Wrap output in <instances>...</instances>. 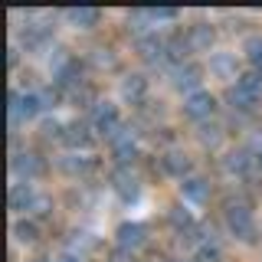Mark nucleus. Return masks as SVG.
Here are the masks:
<instances>
[{"label":"nucleus","mask_w":262,"mask_h":262,"mask_svg":"<svg viewBox=\"0 0 262 262\" xmlns=\"http://www.w3.org/2000/svg\"><path fill=\"white\" fill-rule=\"evenodd\" d=\"M259 167H262V154H259Z\"/></svg>","instance_id":"37"},{"label":"nucleus","mask_w":262,"mask_h":262,"mask_svg":"<svg viewBox=\"0 0 262 262\" xmlns=\"http://www.w3.org/2000/svg\"><path fill=\"white\" fill-rule=\"evenodd\" d=\"M10 164H13V174L16 177H39L46 170L43 158H39V154H33V151H16Z\"/></svg>","instance_id":"4"},{"label":"nucleus","mask_w":262,"mask_h":262,"mask_svg":"<svg viewBox=\"0 0 262 262\" xmlns=\"http://www.w3.org/2000/svg\"><path fill=\"white\" fill-rule=\"evenodd\" d=\"M226 98L233 102V108H243V112H246V108H252V105L259 102V98L252 95V92H246V89L239 85V82H236V85H233V89L226 92Z\"/></svg>","instance_id":"19"},{"label":"nucleus","mask_w":262,"mask_h":262,"mask_svg":"<svg viewBox=\"0 0 262 262\" xmlns=\"http://www.w3.org/2000/svg\"><path fill=\"white\" fill-rule=\"evenodd\" d=\"M112 262H135V252L118 249V252H112Z\"/></svg>","instance_id":"33"},{"label":"nucleus","mask_w":262,"mask_h":262,"mask_svg":"<svg viewBox=\"0 0 262 262\" xmlns=\"http://www.w3.org/2000/svg\"><path fill=\"white\" fill-rule=\"evenodd\" d=\"M193 262H220V249H216V246H207V243H203L200 249H196V259H193Z\"/></svg>","instance_id":"27"},{"label":"nucleus","mask_w":262,"mask_h":262,"mask_svg":"<svg viewBox=\"0 0 262 262\" xmlns=\"http://www.w3.org/2000/svg\"><path fill=\"white\" fill-rule=\"evenodd\" d=\"M170 220H174L177 226H190V213H187L184 207H174V210H170Z\"/></svg>","instance_id":"29"},{"label":"nucleus","mask_w":262,"mask_h":262,"mask_svg":"<svg viewBox=\"0 0 262 262\" xmlns=\"http://www.w3.org/2000/svg\"><path fill=\"white\" fill-rule=\"evenodd\" d=\"M62 141L69 147H89L92 144V135H89V125H82V121H72V125L62 128Z\"/></svg>","instance_id":"8"},{"label":"nucleus","mask_w":262,"mask_h":262,"mask_svg":"<svg viewBox=\"0 0 262 262\" xmlns=\"http://www.w3.org/2000/svg\"><path fill=\"white\" fill-rule=\"evenodd\" d=\"M190 49V43L187 39H167V59H174V62H180L184 59V53Z\"/></svg>","instance_id":"25"},{"label":"nucleus","mask_w":262,"mask_h":262,"mask_svg":"<svg viewBox=\"0 0 262 262\" xmlns=\"http://www.w3.org/2000/svg\"><path fill=\"white\" fill-rule=\"evenodd\" d=\"M213 108H216V98H213L210 92H203V89L184 98V112L190 115V118H210Z\"/></svg>","instance_id":"5"},{"label":"nucleus","mask_w":262,"mask_h":262,"mask_svg":"<svg viewBox=\"0 0 262 262\" xmlns=\"http://www.w3.org/2000/svg\"><path fill=\"white\" fill-rule=\"evenodd\" d=\"M92 121L95 128L102 131L105 138H112L115 131L121 128V118H118V108H115L112 102H95V112H92Z\"/></svg>","instance_id":"3"},{"label":"nucleus","mask_w":262,"mask_h":262,"mask_svg":"<svg viewBox=\"0 0 262 262\" xmlns=\"http://www.w3.org/2000/svg\"><path fill=\"white\" fill-rule=\"evenodd\" d=\"M226 223H229V229H233L236 236H239V239H246L249 243L252 236H256V226H252V216H249V210L243 207H236V203H229L226 207Z\"/></svg>","instance_id":"2"},{"label":"nucleus","mask_w":262,"mask_h":262,"mask_svg":"<svg viewBox=\"0 0 262 262\" xmlns=\"http://www.w3.org/2000/svg\"><path fill=\"white\" fill-rule=\"evenodd\" d=\"M180 190H184L187 200H193V203H203L210 196V184L203 177H184V184H180Z\"/></svg>","instance_id":"10"},{"label":"nucleus","mask_w":262,"mask_h":262,"mask_svg":"<svg viewBox=\"0 0 262 262\" xmlns=\"http://www.w3.org/2000/svg\"><path fill=\"white\" fill-rule=\"evenodd\" d=\"M174 16H177L174 7H158V10H154V20H174Z\"/></svg>","instance_id":"32"},{"label":"nucleus","mask_w":262,"mask_h":262,"mask_svg":"<svg viewBox=\"0 0 262 262\" xmlns=\"http://www.w3.org/2000/svg\"><path fill=\"white\" fill-rule=\"evenodd\" d=\"M62 167L69 170V174H82V170H89V161L85 158H69V161H62Z\"/></svg>","instance_id":"28"},{"label":"nucleus","mask_w":262,"mask_h":262,"mask_svg":"<svg viewBox=\"0 0 262 262\" xmlns=\"http://www.w3.org/2000/svg\"><path fill=\"white\" fill-rule=\"evenodd\" d=\"M200 79H203V69H200V66H193V62H187V66H180V69L174 72V85L180 89V92H184V89H187V92H200V89H196V85H200Z\"/></svg>","instance_id":"7"},{"label":"nucleus","mask_w":262,"mask_h":262,"mask_svg":"<svg viewBox=\"0 0 262 262\" xmlns=\"http://www.w3.org/2000/svg\"><path fill=\"white\" fill-rule=\"evenodd\" d=\"M144 92H147V82H144V76H128L125 82H121V95H125L128 102H141Z\"/></svg>","instance_id":"15"},{"label":"nucleus","mask_w":262,"mask_h":262,"mask_svg":"<svg viewBox=\"0 0 262 262\" xmlns=\"http://www.w3.org/2000/svg\"><path fill=\"white\" fill-rule=\"evenodd\" d=\"M138 53H141L147 62H158V59L167 56V43L158 39V36H141V39H138Z\"/></svg>","instance_id":"9"},{"label":"nucleus","mask_w":262,"mask_h":262,"mask_svg":"<svg viewBox=\"0 0 262 262\" xmlns=\"http://www.w3.org/2000/svg\"><path fill=\"white\" fill-rule=\"evenodd\" d=\"M115 236H118V246H121V249L135 252L138 246H144V239H147V226L144 223H121Z\"/></svg>","instance_id":"6"},{"label":"nucleus","mask_w":262,"mask_h":262,"mask_svg":"<svg viewBox=\"0 0 262 262\" xmlns=\"http://www.w3.org/2000/svg\"><path fill=\"white\" fill-rule=\"evenodd\" d=\"M187 43H190V49H210L213 46V27L210 23H193L190 33H187Z\"/></svg>","instance_id":"11"},{"label":"nucleus","mask_w":262,"mask_h":262,"mask_svg":"<svg viewBox=\"0 0 262 262\" xmlns=\"http://www.w3.org/2000/svg\"><path fill=\"white\" fill-rule=\"evenodd\" d=\"M200 141L203 144H216L220 141V128H200Z\"/></svg>","instance_id":"30"},{"label":"nucleus","mask_w":262,"mask_h":262,"mask_svg":"<svg viewBox=\"0 0 262 262\" xmlns=\"http://www.w3.org/2000/svg\"><path fill=\"white\" fill-rule=\"evenodd\" d=\"M164 170H167V174H174V177H184L187 170H190V158H187V154H180V151L164 154Z\"/></svg>","instance_id":"16"},{"label":"nucleus","mask_w":262,"mask_h":262,"mask_svg":"<svg viewBox=\"0 0 262 262\" xmlns=\"http://www.w3.org/2000/svg\"><path fill=\"white\" fill-rule=\"evenodd\" d=\"M56 262H82V259H79V256H72V252H66V256H59Z\"/></svg>","instance_id":"34"},{"label":"nucleus","mask_w":262,"mask_h":262,"mask_svg":"<svg viewBox=\"0 0 262 262\" xmlns=\"http://www.w3.org/2000/svg\"><path fill=\"white\" fill-rule=\"evenodd\" d=\"M115 190H118V196L121 200H135L138 196V180H135V174H128V170H115Z\"/></svg>","instance_id":"12"},{"label":"nucleus","mask_w":262,"mask_h":262,"mask_svg":"<svg viewBox=\"0 0 262 262\" xmlns=\"http://www.w3.org/2000/svg\"><path fill=\"white\" fill-rule=\"evenodd\" d=\"M151 23H154V10H131L128 13V27L135 33H144Z\"/></svg>","instance_id":"21"},{"label":"nucleus","mask_w":262,"mask_h":262,"mask_svg":"<svg viewBox=\"0 0 262 262\" xmlns=\"http://www.w3.org/2000/svg\"><path fill=\"white\" fill-rule=\"evenodd\" d=\"M7 66H16V49L10 46V53H7Z\"/></svg>","instance_id":"35"},{"label":"nucleus","mask_w":262,"mask_h":262,"mask_svg":"<svg viewBox=\"0 0 262 262\" xmlns=\"http://www.w3.org/2000/svg\"><path fill=\"white\" fill-rule=\"evenodd\" d=\"M33 200H36V193H33L27 184H13L10 187V210H30Z\"/></svg>","instance_id":"14"},{"label":"nucleus","mask_w":262,"mask_h":262,"mask_svg":"<svg viewBox=\"0 0 262 262\" xmlns=\"http://www.w3.org/2000/svg\"><path fill=\"white\" fill-rule=\"evenodd\" d=\"M210 72L220 76V79H239V76H236V56H226V53L213 56V59H210Z\"/></svg>","instance_id":"13"},{"label":"nucleus","mask_w":262,"mask_h":262,"mask_svg":"<svg viewBox=\"0 0 262 262\" xmlns=\"http://www.w3.org/2000/svg\"><path fill=\"white\" fill-rule=\"evenodd\" d=\"M43 112V98H39L36 92H10V125L16 128L20 121H30V118H36V115Z\"/></svg>","instance_id":"1"},{"label":"nucleus","mask_w":262,"mask_h":262,"mask_svg":"<svg viewBox=\"0 0 262 262\" xmlns=\"http://www.w3.org/2000/svg\"><path fill=\"white\" fill-rule=\"evenodd\" d=\"M66 16H69V20L76 23V27H95V23H98V16H102V13H98L95 7H72V10L66 13Z\"/></svg>","instance_id":"17"},{"label":"nucleus","mask_w":262,"mask_h":262,"mask_svg":"<svg viewBox=\"0 0 262 262\" xmlns=\"http://www.w3.org/2000/svg\"><path fill=\"white\" fill-rule=\"evenodd\" d=\"M30 262H49V259H30Z\"/></svg>","instance_id":"36"},{"label":"nucleus","mask_w":262,"mask_h":262,"mask_svg":"<svg viewBox=\"0 0 262 262\" xmlns=\"http://www.w3.org/2000/svg\"><path fill=\"white\" fill-rule=\"evenodd\" d=\"M79 76H82V66L76 59H69L62 69H56V82H59V85H76V82H82Z\"/></svg>","instance_id":"20"},{"label":"nucleus","mask_w":262,"mask_h":262,"mask_svg":"<svg viewBox=\"0 0 262 262\" xmlns=\"http://www.w3.org/2000/svg\"><path fill=\"white\" fill-rule=\"evenodd\" d=\"M92 62L98 66V69H112V66H115V53H112V49H95Z\"/></svg>","instance_id":"26"},{"label":"nucleus","mask_w":262,"mask_h":262,"mask_svg":"<svg viewBox=\"0 0 262 262\" xmlns=\"http://www.w3.org/2000/svg\"><path fill=\"white\" fill-rule=\"evenodd\" d=\"M30 210H33V213H39V216H43V213H49V196H36Z\"/></svg>","instance_id":"31"},{"label":"nucleus","mask_w":262,"mask_h":262,"mask_svg":"<svg viewBox=\"0 0 262 262\" xmlns=\"http://www.w3.org/2000/svg\"><path fill=\"white\" fill-rule=\"evenodd\" d=\"M13 239L16 243H36L39 239V226L33 220H16L13 223Z\"/></svg>","instance_id":"18"},{"label":"nucleus","mask_w":262,"mask_h":262,"mask_svg":"<svg viewBox=\"0 0 262 262\" xmlns=\"http://www.w3.org/2000/svg\"><path fill=\"white\" fill-rule=\"evenodd\" d=\"M243 53H246V59L256 66V69H262V36H249L246 46H243Z\"/></svg>","instance_id":"22"},{"label":"nucleus","mask_w":262,"mask_h":262,"mask_svg":"<svg viewBox=\"0 0 262 262\" xmlns=\"http://www.w3.org/2000/svg\"><path fill=\"white\" fill-rule=\"evenodd\" d=\"M239 85L259 98L262 95V69H252V72H246V76H239Z\"/></svg>","instance_id":"23"},{"label":"nucleus","mask_w":262,"mask_h":262,"mask_svg":"<svg viewBox=\"0 0 262 262\" xmlns=\"http://www.w3.org/2000/svg\"><path fill=\"white\" fill-rule=\"evenodd\" d=\"M223 167H226V170H233V174H243V170L249 167V154H246V151H233V154H226Z\"/></svg>","instance_id":"24"}]
</instances>
